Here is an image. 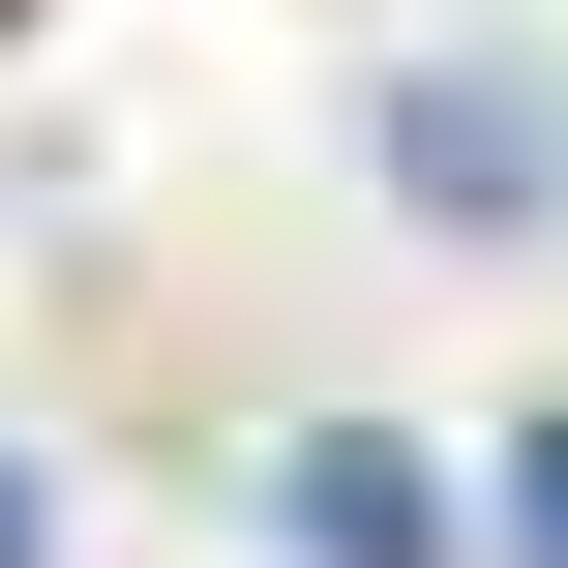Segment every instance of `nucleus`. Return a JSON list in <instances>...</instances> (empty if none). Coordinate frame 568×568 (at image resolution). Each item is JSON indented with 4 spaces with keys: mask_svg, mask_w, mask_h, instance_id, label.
<instances>
[{
    "mask_svg": "<svg viewBox=\"0 0 568 568\" xmlns=\"http://www.w3.org/2000/svg\"><path fill=\"white\" fill-rule=\"evenodd\" d=\"M0 568H30V479H0Z\"/></svg>",
    "mask_w": 568,
    "mask_h": 568,
    "instance_id": "f03ea898",
    "label": "nucleus"
},
{
    "mask_svg": "<svg viewBox=\"0 0 568 568\" xmlns=\"http://www.w3.org/2000/svg\"><path fill=\"white\" fill-rule=\"evenodd\" d=\"M509 509H539V568H568V419H539V479H509Z\"/></svg>",
    "mask_w": 568,
    "mask_h": 568,
    "instance_id": "f257e3e1",
    "label": "nucleus"
}]
</instances>
